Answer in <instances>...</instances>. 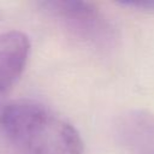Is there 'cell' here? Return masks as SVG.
Wrapping results in <instances>:
<instances>
[{
    "label": "cell",
    "mask_w": 154,
    "mask_h": 154,
    "mask_svg": "<svg viewBox=\"0 0 154 154\" xmlns=\"http://www.w3.org/2000/svg\"><path fill=\"white\" fill-rule=\"evenodd\" d=\"M40 6L76 37L96 47H108L116 38L114 28L101 10L88 1L53 0Z\"/></svg>",
    "instance_id": "7a4b0ae2"
},
{
    "label": "cell",
    "mask_w": 154,
    "mask_h": 154,
    "mask_svg": "<svg viewBox=\"0 0 154 154\" xmlns=\"http://www.w3.org/2000/svg\"><path fill=\"white\" fill-rule=\"evenodd\" d=\"M123 6L135 7L140 10H154V0H146V1H123L119 2Z\"/></svg>",
    "instance_id": "5b68a950"
},
{
    "label": "cell",
    "mask_w": 154,
    "mask_h": 154,
    "mask_svg": "<svg viewBox=\"0 0 154 154\" xmlns=\"http://www.w3.org/2000/svg\"><path fill=\"white\" fill-rule=\"evenodd\" d=\"M0 154H19V153L4 137V140H0Z\"/></svg>",
    "instance_id": "8992f818"
},
{
    "label": "cell",
    "mask_w": 154,
    "mask_h": 154,
    "mask_svg": "<svg viewBox=\"0 0 154 154\" xmlns=\"http://www.w3.org/2000/svg\"><path fill=\"white\" fill-rule=\"evenodd\" d=\"M116 137L126 154H154V113L135 109L122 114Z\"/></svg>",
    "instance_id": "3957f363"
},
{
    "label": "cell",
    "mask_w": 154,
    "mask_h": 154,
    "mask_svg": "<svg viewBox=\"0 0 154 154\" xmlns=\"http://www.w3.org/2000/svg\"><path fill=\"white\" fill-rule=\"evenodd\" d=\"M30 52L28 36L18 30L0 34V97L23 72Z\"/></svg>",
    "instance_id": "277c9868"
},
{
    "label": "cell",
    "mask_w": 154,
    "mask_h": 154,
    "mask_svg": "<svg viewBox=\"0 0 154 154\" xmlns=\"http://www.w3.org/2000/svg\"><path fill=\"white\" fill-rule=\"evenodd\" d=\"M4 137L20 154H82L78 131L42 103L18 100L0 113Z\"/></svg>",
    "instance_id": "6da1fadb"
}]
</instances>
